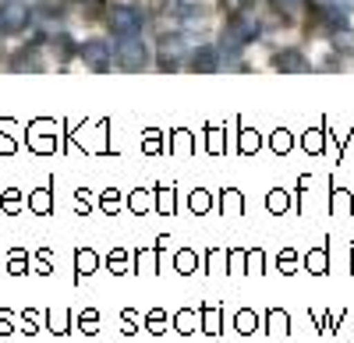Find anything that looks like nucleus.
Wrapping results in <instances>:
<instances>
[{
	"mask_svg": "<svg viewBox=\"0 0 354 343\" xmlns=\"http://www.w3.org/2000/svg\"><path fill=\"white\" fill-rule=\"evenodd\" d=\"M241 149H245V153H252V149H259V135H252V131H245V135H241Z\"/></svg>",
	"mask_w": 354,
	"mask_h": 343,
	"instance_id": "obj_31",
	"label": "nucleus"
},
{
	"mask_svg": "<svg viewBox=\"0 0 354 343\" xmlns=\"http://www.w3.org/2000/svg\"><path fill=\"white\" fill-rule=\"evenodd\" d=\"M330 4H337V8H344V11H354V0H330Z\"/></svg>",
	"mask_w": 354,
	"mask_h": 343,
	"instance_id": "obj_40",
	"label": "nucleus"
},
{
	"mask_svg": "<svg viewBox=\"0 0 354 343\" xmlns=\"http://www.w3.org/2000/svg\"><path fill=\"white\" fill-rule=\"evenodd\" d=\"M188 64H192L195 75H216L220 64H223V53H220V46H195Z\"/></svg>",
	"mask_w": 354,
	"mask_h": 343,
	"instance_id": "obj_8",
	"label": "nucleus"
},
{
	"mask_svg": "<svg viewBox=\"0 0 354 343\" xmlns=\"http://www.w3.org/2000/svg\"><path fill=\"white\" fill-rule=\"evenodd\" d=\"M103 209H106V213L117 209V191H106V195H103Z\"/></svg>",
	"mask_w": 354,
	"mask_h": 343,
	"instance_id": "obj_34",
	"label": "nucleus"
},
{
	"mask_svg": "<svg viewBox=\"0 0 354 343\" xmlns=\"http://www.w3.org/2000/svg\"><path fill=\"white\" fill-rule=\"evenodd\" d=\"M270 209H273V213L287 209V195H283V191H273V195H270Z\"/></svg>",
	"mask_w": 354,
	"mask_h": 343,
	"instance_id": "obj_28",
	"label": "nucleus"
},
{
	"mask_svg": "<svg viewBox=\"0 0 354 343\" xmlns=\"http://www.w3.org/2000/svg\"><path fill=\"white\" fill-rule=\"evenodd\" d=\"M280 269H283V273L294 269V251H283V255H280Z\"/></svg>",
	"mask_w": 354,
	"mask_h": 343,
	"instance_id": "obj_35",
	"label": "nucleus"
},
{
	"mask_svg": "<svg viewBox=\"0 0 354 343\" xmlns=\"http://www.w3.org/2000/svg\"><path fill=\"white\" fill-rule=\"evenodd\" d=\"M28 206H32L36 213H50V206H53V202H50V188H43V191H36L32 198H28Z\"/></svg>",
	"mask_w": 354,
	"mask_h": 343,
	"instance_id": "obj_17",
	"label": "nucleus"
},
{
	"mask_svg": "<svg viewBox=\"0 0 354 343\" xmlns=\"http://www.w3.org/2000/svg\"><path fill=\"white\" fill-rule=\"evenodd\" d=\"M156 64H160V71H167V75H174L177 68H181V61L192 53V39L185 36V32H163L160 36V43H156Z\"/></svg>",
	"mask_w": 354,
	"mask_h": 343,
	"instance_id": "obj_2",
	"label": "nucleus"
},
{
	"mask_svg": "<svg viewBox=\"0 0 354 343\" xmlns=\"http://www.w3.org/2000/svg\"><path fill=\"white\" fill-rule=\"evenodd\" d=\"M160 213H174V191L160 188Z\"/></svg>",
	"mask_w": 354,
	"mask_h": 343,
	"instance_id": "obj_27",
	"label": "nucleus"
},
{
	"mask_svg": "<svg viewBox=\"0 0 354 343\" xmlns=\"http://www.w3.org/2000/svg\"><path fill=\"white\" fill-rule=\"evenodd\" d=\"M96 262H100V259H96L93 251H78V255H75V266H78V276H88V273L96 269Z\"/></svg>",
	"mask_w": 354,
	"mask_h": 343,
	"instance_id": "obj_16",
	"label": "nucleus"
},
{
	"mask_svg": "<svg viewBox=\"0 0 354 343\" xmlns=\"http://www.w3.org/2000/svg\"><path fill=\"white\" fill-rule=\"evenodd\" d=\"M50 326L53 333H68V311H50Z\"/></svg>",
	"mask_w": 354,
	"mask_h": 343,
	"instance_id": "obj_20",
	"label": "nucleus"
},
{
	"mask_svg": "<svg viewBox=\"0 0 354 343\" xmlns=\"http://www.w3.org/2000/svg\"><path fill=\"white\" fill-rule=\"evenodd\" d=\"M205 319V333H220V308H202Z\"/></svg>",
	"mask_w": 354,
	"mask_h": 343,
	"instance_id": "obj_18",
	"label": "nucleus"
},
{
	"mask_svg": "<svg viewBox=\"0 0 354 343\" xmlns=\"http://www.w3.org/2000/svg\"><path fill=\"white\" fill-rule=\"evenodd\" d=\"M312 28L333 36L337 28H347V11L337 4H312Z\"/></svg>",
	"mask_w": 354,
	"mask_h": 343,
	"instance_id": "obj_7",
	"label": "nucleus"
},
{
	"mask_svg": "<svg viewBox=\"0 0 354 343\" xmlns=\"http://www.w3.org/2000/svg\"><path fill=\"white\" fill-rule=\"evenodd\" d=\"M106 25H110L113 36H138L142 25H145V18H142V11L131 8V4H113V8H106Z\"/></svg>",
	"mask_w": 354,
	"mask_h": 343,
	"instance_id": "obj_5",
	"label": "nucleus"
},
{
	"mask_svg": "<svg viewBox=\"0 0 354 343\" xmlns=\"http://www.w3.org/2000/svg\"><path fill=\"white\" fill-rule=\"evenodd\" d=\"M308 266H312L315 273H322V269H326V251H322V248H319L315 255H308Z\"/></svg>",
	"mask_w": 354,
	"mask_h": 343,
	"instance_id": "obj_25",
	"label": "nucleus"
},
{
	"mask_svg": "<svg viewBox=\"0 0 354 343\" xmlns=\"http://www.w3.org/2000/svg\"><path fill=\"white\" fill-rule=\"evenodd\" d=\"M32 25V8L25 0H4L0 4V36H21Z\"/></svg>",
	"mask_w": 354,
	"mask_h": 343,
	"instance_id": "obj_4",
	"label": "nucleus"
},
{
	"mask_svg": "<svg viewBox=\"0 0 354 343\" xmlns=\"http://www.w3.org/2000/svg\"><path fill=\"white\" fill-rule=\"evenodd\" d=\"M78 57L85 61V68L96 71V75H106L113 68V46L106 39H85L78 46Z\"/></svg>",
	"mask_w": 354,
	"mask_h": 343,
	"instance_id": "obj_6",
	"label": "nucleus"
},
{
	"mask_svg": "<svg viewBox=\"0 0 354 343\" xmlns=\"http://www.w3.org/2000/svg\"><path fill=\"white\" fill-rule=\"evenodd\" d=\"M39 46H21L15 57H11V71L21 75V71H39V57H36Z\"/></svg>",
	"mask_w": 354,
	"mask_h": 343,
	"instance_id": "obj_12",
	"label": "nucleus"
},
{
	"mask_svg": "<svg viewBox=\"0 0 354 343\" xmlns=\"http://www.w3.org/2000/svg\"><path fill=\"white\" fill-rule=\"evenodd\" d=\"M113 64L121 71H145V64H149V46H145L138 36H121V43L113 46Z\"/></svg>",
	"mask_w": 354,
	"mask_h": 343,
	"instance_id": "obj_3",
	"label": "nucleus"
},
{
	"mask_svg": "<svg viewBox=\"0 0 354 343\" xmlns=\"http://www.w3.org/2000/svg\"><path fill=\"white\" fill-rule=\"evenodd\" d=\"M234 322H238L241 333H255V315H252V311H238V319H234Z\"/></svg>",
	"mask_w": 354,
	"mask_h": 343,
	"instance_id": "obj_23",
	"label": "nucleus"
},
{
	"mask_svg": "<svg viewBox=\"0 0 354 343\" xmlns=\"http://www.w3.org/2000/svg\"><path fill=\"white\" fill-rule=\"evenodd\" d=\"M209 209V191H195L192 195V213H205Z\"/></svg>",
	"mask_w": 354,
	"mask_h": 343,
	"instance_id": "obj_21",
	"label": "nucleus"
},
{
	"mask_svg": "<svg viewBox=\"0 0 354 343\" xmlns=\"http://www.w3.org/2000/svg\"><path fill=\"white\" fill-rule=\"evenodd\" d=\"M4 206H8V209L18 206V191H8V195H4Z\"/></svg>",
	"mask_w": 354,
	"mask_h": 343,
	"instance_id": "obj_38",
	"label": "nucleus"
},
{
	"mask_svg": "<svg viewBox=\"0 0 354 343\" xmlns=\"http://www.w3.org/2000/svg\"><path fill=\"white\" fill-rule=\"evenodd\" d=\"M163 322H167L163 311H153V315H149V333H163Z\"/></svg>",
	"mask_w": 354,
	"mask_h": 343,
	"instance_id": "obj_30",
	"label": "nucleus"
},
{
	"mask_svg": "<svg viewBox=\"0 0 354 343\" xmlns=\"http://www.w3.org/2000/svg\"><path fill=\"white\" fill-rule=\"evenodd\" d=\"M50 50H53V57H57V64H68L71 57H78V43H75L68 32L50 36Z\"/></svg>",
	"mask_w": 354,
	"mask_h": 343,
	"instance_id": "obj_11",
	"label": "nucleus"
},
{
	"mask_svg": "<svg viewBox=\"0 0 354 343\" xmlns=\"http://www.w3.org/2000/svg\"><path fill=\"white\" fill-rule=\"evenodd\" d=\"M195 311H181V315H177V329H181V333H192V326H195Z\"/></svg>",
	"mask_w": 354,
	"mask_h": 343,
	"instance_id": "obj_24",
	"label": "nucleus"
},
{
	"mask_svg": "<svg viewBox=\"0 0 354 343\" xmlns=\"http://www.w3.org/2000/svg\"><path fill=\"white\" fill-rule=\"evenodd\" d=\"M124 266V251H113L110 255V269H121Z\"/></svg>",
	"mask_w": 354,
	"mask_h": 343,
	"instance_id": "obj_36",
	"label": "nucleus"
},
{
	"mask_svg": "<svg viewBox=\"0 0 354 343\" xmlns=\"http://www.w3.org/2000/svg\"><path fill=\"white\" fill-rule=\"evenodd\" d=\"M209 149H213V153H220V149H223V146H220V135H216V131L209 135Z\"/></svg>",
	"mask_w": 354,
	"mask_h": 343,
	"instance_id": "obj_39",
	"label": "nucleus"
},
{
	"mask_svg": "<svg viewBox=\"0 0 354 343\" xmlns=\"http://www.w3.org/2000/svg\"><path fill=\"white\" fill-rule=\"evenodd\" d=\"M145 206H149V198H145L142 191H135V195H131V209H135V213H142Z\"/></svg>",
	"mask_w": 354,
	"mask_h": 343,
	"instance_id": "obj_33",
	"label": "nucleus"
},
{
	"mask_svg": "<svg viewBox=\"0 0 354 343\" xmlns=\"http://www.w3.org/2000/svg\"><path fill=\"white\" fill-rule=\"evenodd\" d=\"M273 149H277V153H287V149H290V135H287V131H280V135L273 138Z\"/></svg>",
	"mask_w": 354,
	"mask_h": 343,
	"instance_id": "obj_32",
	"label": "nucleus"
},
{
	"mask_svg": "<svg viewBox=\"0 0 354 343\" xmlns=\"http://www.w3.org/2000/svg\"><path fill=\"white\" fill-rule=\"evenodd\" d=\"M305 149H308V153H319V149H322V135H319V131H308V135H305Z\"/></svg>",
	"mask_w": 354,
	"mask_h": 343,
	"instance_id": "obj_26",
	"label": "nucleus"
},
{
	"mask_svg": "<svg viewBox=\"0 0 354 343\" xmlns=\"http://www.w3.org/2000/svg\"><path fill=\"white\" fill-rule=\"evenodd\" d=\"M262 32V21L252 14H230V21L223 25V36H220V53L238 57L248 43H255Z\"/></svg>",
	"mask_w": 354,
	"mask_h": 343,
	"instance_id": "obj_1",
	"label": "nucleus"
},
{
	"mask_svg": "<svg viewBox=\"0 0 354 343\" xmlns=\"http://www.w3.org/2000/svg\"><path fill=\"white\" fill-rule=\"evenodd\" d=\"M78 8H82V18L85 21H100V18H106V0H78Z\"/></svg>",
	"mask_w": 354,
	"mask_h": 343,
	"instance_id": "obj_13",
	"label": "nucleus"
},
{
	"mask_svg": "<svg viewBox=\"0 0 354 343\" xmlns=\"http://www.w3.org/2000/svg\"><path fill=\"white\" fill-rule=\"evenodd\" d=\"M64 11H68V0H36V4H32V21L64 18Z\"/></svg>",
	"mask_w": 354,
	"mask_h": 343,
	"instance_id": "obj_10",
	"label": "nucleus"
},
{
	"mask_svg": "<svg viewBox=\"0 0 354 343\" xmlns=\"http://www.w3.org/2000/svg\"><path fill=\"white\" fill-rule=\"evenodd\" d=\"M333 206H337V209H344V213L351 209V202H347V195H344V191H340V195L333 198Z\"/></svg>",
	"mask_w": 354,
	"mask_h": 343,
	"instance_id": "obj_37",
	"label": "nucleus"
},
{
	"mask_svg": "<svg viewBox=\"0 0 354 343\" xmlns=\"http://www.w3.org/2000/svg\"><path fill=\"white\" fill-rule=\"evenodd\" d=\"M330 39H333V50H337V53H344V57L354 53V32H351V28H337Z\"/></svg>",
	"mask_w": 354,
	"mask_h": 343,
	"instance_id": "obj_14",
	"label": "nucleus"
},
{
	"mask_svg": "<svg viewBox=\"0 0 354 343\" xmlns=\"http://www.w3.org/2000/svg\"><path fill=\"white\" fill-rule=\"evenodd\" d=\"M270 4H273V11H277V14H283V21H290L294 14H298L301 0H270Z\"/></svg>",
	"mask_w": 354,
	"mask_h": 343,
	"instance_id": "obj_15",
	"label": "nucleus"
},
{
	"mask_svg": "<svg viewBox=\"0 0 354 343\" xmlns=\"http://www.w3.org/2000/svg\"><path fill=\"white\" fill-rule=\"evenodd\" d=\"M273 68L283 71V75H308L312 71L308 57L301 50H280V53H273Z\"/></svg>",
	"mask_w": 354,
	"mask_h": 343,
	"instance_id": "obj_9",
	"label": "nucleus"
},
{
	"mask_svg": "<svg viewBox=\"0 0 354 343\" xmlns=\"http://www.w3.org/2000/svg\"><path fill=\"white\" fill-rule=\"evenodd\" d=\"M145 153H160V131L156 128L145 135Z\"/></svg>",
	"mask_w": 354,
	"mask_h": 343,
	"instance_id": "obj_29",
	"label": "nucleus"
},
{
	"mask_svg": "<svg viewBox=\"0 0 354 343\" xmlns=\"http://www.w3.org/2000/svg\"><path fill=\"white\" fill-rule=\"evenodd\" d=\"M177 269L192 273V269H195V251H177Z\"/></svg>",
	"mask_w": 354,
	"mask_h": 343,
	"instance_id": "obj_22",
	"label": "nucleus"
},
{
	"mask_svg": "<svg viewBox=\"0 0 354 343\" xmlns=\"http://www.w3.org/2000/svg\"><path fill=\"white\" fill-rule=\"evenodd\" d=\"M223 209H227L230 216H238V213H241V195L234 191V188H230V191L223 195Z\"/></svg>",
	"mask_w": 354,
	"mask_h": 343,
	"instance_id": "obj_19",
	"label": "nucleus"
}]
</instances>
